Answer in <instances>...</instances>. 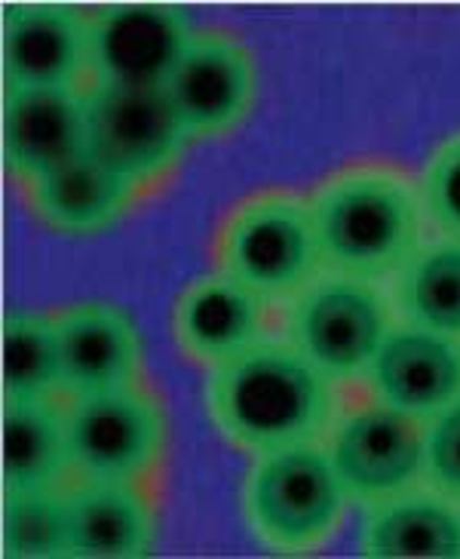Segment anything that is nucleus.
<instances>
[{
	"mask_svg": "<svg viewBox=\"0 0 460 559\" xmlns=\"http://www.w3.org/2000/svg\"><path fill=\"white\" fill-rule=\"evenodd\" d=\"M65 400H3V492H47L71 483Z\"/></svg>",
	"mask_w": 460,
	"mask_h": 559,
	"instance_id": "19",
	"label": "nucleus"
},
{
	"mask_svg": "<svg viewBox=\"0 0 460 559\" xmlns=\"http://www.w3.org/2000/svg\"><path fill=\"white\" fill-rule=\"evenodd\" d=\"M390 289L323 271L280 308V335L338 388L362 384L394 330Z\"/></svg>",
	"mask_w": 460,
	"mask_h": 559,
	"instance_id": "5",
	"label": "nucleus"
},
{
	"mask_svg": "<svg viewBox=\"0 0 460 559\" xmlns=\"http://www.w3.org/2000/svg\"><path fill=\"white\" fill-rule=\"evenodd\" d=\"M52 317L62 354V400L145 381V342L120 305L77 301Z\"/></svg>",
	"mask_w": 460,
	"mask_h": 559,
	"instance_id": "12",
	"label": "nucleus"
},
{
	"mask_svg": "<svg viewBox=\"0 0 460 559\" xmlns=\"http://www.w3.org/2000/svg\"><path fill=\"white\" fill-rule=\"evenodd\" d=\"M362 384L372 400L424 425L460 400V338L396 323Z\"/></svg>",
	"mask_w": 460,
	"mask_h": 559,
	"instance_id": "14",
	"label": "nucleus"
},
{
	"mask_svg": "<svg viewBox=\"0 0 460 559\" xmlns=\"http://www.w3.org/2000/svg\"><path fill=\"white\" fill-rule=\"evenodd\" d=\"M197 32L191 13L172 3L99 7L89 13V83L166 86Z\"/></svg>",
	"mask_w": 460,
	"mask_h": 559,
	"instance_id": "9",
	"label": "nucleus"
},
{
	"mask_svg": "<svg viewBox=\"0 0 460 559\" xmlns=\"http://www.w3.org/2000/svg\"><path fill=\"white\" fill-rule=\"evenodd\" d=\"M424 483L460 504V400L424 421Z\"/></svg>",
	"mask_w": 460,
	"mask_h": 559,
	"instance_id": "24",
	"label": "nucleus"
},
{
	"mask_svg": "<svg viewBox=\"0 0 460 559\" xmlns=\"http://www.w3.org/2000/svg\"><path fill=\"white\" fill-rule=\"evenodd\" d=\"M323 445L350 501L362 508L424 483V425L372 396L344 403Z\"/></svg>",
	"mask_w": 460,
	"mask_h": 559,
	"instance_id": "8",
	"label": "nucleus"
},
{
	"mask_svg": "<svg viewBox=\"0 0 460 559\" xmlns=\"http://www.w3.org/2000/svg\"><path fill=\"white\" fill-rule=\"evenodd\" d=\"M243 520L274 554H316L344 526L353 504L323 443L255 455L243 479Z\"/></svg>",
	"mask_w": 460,
	"mask_h": 559,
	"instance_id": "4",
	"label": "nucleus"
},
{
	"mask_svg": "<svg viewBox=\"0 0 460 559\" xmlns=\"http://www.w3.org/2000/svg\"><path fill=\"white\" fill-rule=\"evenodd\" d=\"M81 154L83 90H3V166L19 188Z\"/></svg>",
	"mask_w": 460,
	"mask_h": 559,
	"instance_id": "16",
	"label": "nucleus"
},
{
	"mask_svg": "<svg viewBox=\"0 0 460 559\" xmlns=\"http://www.w3.org/2000/svg\"><path fill=\"white\" fill-rule=\"evenodd\" d=\"M68 557L142 559L157 547V486L71 479L65 486Z\"/></svg>",
	"mask_w": 460,
	"mask_h": 559,
	"instance_id": "13",
	"label": "nucleus"
},
{
	"mask_svg": "<svg viewBox=\"0 0 460 559\" xmlns=\"http://www.w3.org/2000/svg\"><path fill=\"white\" fill-rule=\"evenodd\" d=\"M0 547L7 559L68 557L65 489L3 492Z\"/></svg>",
	"mask_w": 460,
	"mask_h": 559,
	"instance_id": "22",
	"label": "nucleus"
},
{
	"mask_svg": "<svg viewBox=\"0 0 460 559\" xmlns=\"http://www.w3.org/2000/svg\"><path fill=\"white\" fill-rule=\"evenodd\" d=\"M22 198L34 218L52 234L93 237L120 225L145 194L96 157L81 154L50 169L47 176L22 185Z\"/></svg>",
	"mask_w": 460,
	"mask_h": 559,
	"instance_id": "17",
	"label": "nucleus"
},
{
	"mask_svg": "<svg viewBox=\"0 0 460 559\" xmlns=\"http://www.w3.org/2000/svg\"><path fill=\"white\" fill-rule=\"evenodd\" d=\"M360 554L372 559H460V504L427 483L368 508Z\"/></svg>",
	"mask_w": 460,
	"mask_h": 559,
	"instance_id": "18",
	"label": "nucleus"
},
{
	"mask_svg": "<svg viewBox=\"0 0 460 559\" xmlns=\"http://www.w3.org/2000/svg\"><path fill=\"white\" fill-rule=\"evenodd\" d=\"M274 332V305L221 271L184 286L172 308L179 350L197 366L218 369Z\"/></svg>",
	"mask_w": 460,
	"mask_h": 559,
	"instance_id": "15",
	"label": "nucleus"
},
{
	"mask_svg": "<svg viewBox=\"0 0 460 559\" xmlns=\"http://www.w3.org/2000/svg\"><path fill=\"white\" fill-rule=\"evenodd\" d=\"M344 409V388L323 376L280 332L243 350L206 379V412L221 440L267 455L323 443Z\"/></svg>",
	"mask_w": 460,
	"mask_h": 559,
	"instance_id": "1",
	"label": "nucleus"
},
{
	"mask_svg": "<svg viewBox=\"0 0 460 559\" xmlns=\"http://www.w3.org/2000/svg\"><path fill=\"white\" fill-rule=\"evenodd\" d=\"M83 108L86 154L132 181L145 198L175 176L194 145L164 86L138 90L89 83L83 90Z\"/></svg>",
	"mask_w": 460,
	"mask_h": 559,
	"instance_id": "7",
	"label": "nucleus"
},
{
	"mask_svg": "<svg viewBox=\"0 0 460 559\" xmlns=\"http://www.w3.org/2000/svg\"><path fill=\"white\" fill-rule=\"evenodd\" d=\"M399 323L460 338V240H424L390 280Z\"/></svg>",
	"mask_w": 460,
	"mask_h": 559,
	"instance_id": "20",
	"label": "nucleus"
},
{
	"mask_svg": "<svg viewBox=\"0 0 460 559\" xmlns=\"http://www.w3.org/2000/svg\"><path fill=\"white\" fill-rule=\"evenodd\" d=\"M213 259L215 271L282 308L326 271L311 200L289 188H267L233 203L215 228Z\"/></svg>",
	"mask_w": 460,
	"mask_h": 559,
	"instance_id": "3",
	"label": "nucleus"
},
{
	"mask_svg": "<svg viewBox=\"0 0 460 559\" xmlns=\"http://www.w3.org/2000/svg\"><path fill=\"white\" fill-rule=\"evenodd\" d=\"M164 90L194 142L225 139L240 130L255 108V56L233 32L203 28Z\"/></svg>",
	"mask_w": 460,
	"mask_h": 559,
	"instance_id": "10",
	"label": "nucleus"
},
{
	"mask_svg": "<svg viewBox=\"0 0 460 559\" xmlns=\"http://www.w3.org/2000/svg\"><path fill=\"white\" fill-rule=\"evenodd\" d=\"M323 267L360 280H394L427 240L417 179L387 160L341 166L311 191Z\"/></svg>",
	"mask_w": 460,
	"mask_h": 559,
	"instance_id": "2",
	"label": "nucleus"
},
{
	"mask_svg": "<svg viewBox=\"0 0 460 559\" xmlns=\"http://www.w3.org/2000/svg\"><path fill=\"white\" fill-rule=\"evenodd\" d=\"M3 90H86L89 13L68 3L3 7Z\"/></svg>",
	"mask_w": 460,
	"mask_h": 559,
	"instance_id": "11",
	"label": "nucleus"
},
{
	"mask_svg": "<svg viewBox=\"0 0 460 559\" xmlns=\"http://www.w3.org/2000/svg\"><path fill=\"white\" fill-rule=\"evenodd\" d=\"M417 188L429 228H436L443 237L460 240V132L448 135L429 154Z\"/></svg>",
	"mask_w": 460,
	"mask_h": 559,
	"instance_id": "23",
	"label": "nucleus"
},
{
	"mask_svg": "<svg viewBox=\"0 0 460 559\" xmlns=\"http://www.w3.org/2000/svg\"><path fill=\"white\" fill-rule=\"evenodd\" d=\"M65 421L71 479L160 483L172 428L166 400L148 381L68 396Z\"/></svg>",
	"mask_w": 460,
	"mask_h": 559,
	"instance_id": "6",
	"label": "nucleus"
},
{
	"mask_svg": "<svg viewBox=\"0 0 460 559\" xmlns=\"http://www.w3.org/2000/svg\"><path fill=\"white\" fill-rule=\"evenodd\" d=\"M3 400H62V354L52 313L3 317Z\"/></svg>",
	"mask_w": 460,
	"mask_h": 559,
	"instance_id": "21",
	"label": "nucleus"
}]
</instances>
